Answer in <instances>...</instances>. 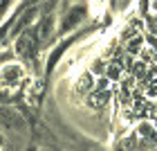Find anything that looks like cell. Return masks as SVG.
Wrapping results in <instances>:
<instances>
[{"mask_svg": "<svg viewBox=\"0 0 157 151\" xmlns=\"http://www.w3.org/2000/svg\"><path fill=\"white\" fill-rule=\"evenodd\" d=\"M139 133H141V135H151V133H153V129H151V124H148V122H144V124L139 126Z\"/></svg>", "mask_w": 157, "mask_h": 151, "instance_id": "obj_13", "label": "cell"}, {"mask_svg": "<svg viewBox=\"0 0 157 151\" xmlns=\"http://www.w3.org/2000/svg\"><path fill=\"white\" fill-rule=\"evenodd\" d=\"M90 86H92V77H90L88 72H85V75H83L81 79H78V84H76V88H78V90H81V92H83V90H90Z\"/></svg>", "mask_w": 157, "mask_h": 151, "instance_id": "obj_8", "label": "cell"}, {"mask_svg": "<svg viewBox=\"0 0 157 151\" xmlns=\"http://www.w3.org/2000/svg\"><path fill=\"white\" fill-rule=\"evenodd\" d=\"M148 92H151V95H157V70H153L151 77H148Z\"/></svg>", "mask_w": 157, "mask_h": 151, "instance_id": "obj_9", "label": "cell"}, {"mask_svg": "<svg viewBox=\"0 0 157 151\" xmlns=\"http://www.w3.org/2000/svg\"><path fill=\"white\" fill-rule=\"evenodd\" d=\"M7 5H9V0H0V14L7 9Z\"/></svg>", "mask_w": 157, "mask_h": 151, "instance_id": "obj_15", "label": "cell"}, {"mask_svg": "<svg viewBox=\"0 0 157 151\" xmlns=\"http://www.w3.org/2000/svg\"><path fill=\"white\" fill-rule=\"evenodd\" d=\"M23 77V70H20V66H7L2 70V79L7 84H16L18 79Z\"/></svg>", "mask_w": 157, "mask_h": 151, "instance_id": "obj_4", "label": "cell"}, {"mask_svg": "<svg viewBox=\"0 0 157 151\" xmlns=\"http://www.w3.org/2000/svg\"><path fill=\"white\" fill-rule=\"evenodd\" d=\"M63 50H65V45H59V47H56L54 52H52V59H49V63H47V72H52V70H54L56 61H59V59H61V54H63Z\"/></svg>", "mask_w": 157, "mask_h": 151, "instance_id": "obj_7", "label": "cell"}, {"mask_svg": "<svg viewBox=\"0 0 157 151\" xmlns=\"http://www.w3.org/2000/svg\"><path fill=\"white\" fill-rule=\"evenodd\" d=\"M0 142H2V140H0Z\"/></svg>", "mask_w": 157, "mask_h": 151, "instance_id": "obj_17", "label": "cell"}, {"mask_svg": "<svg viewBox=\"0 0 157 151\" xmlns=\"http://www.w3.org/2000/svg\"><path fill=\"white\" fill-rule=\"evenodd\" d=\"M132 138H128V140H124V147H121V149H132Z\"/></svg>", "mask_w": 157, "mask_h": 151, "instance_id": "obj_14", "label": "cell"}, {"mask_svg": "<svg viewBox=\"0 0 157 151\" xmlns=\"http://www.w3.org/2000/svg\"><path fill=\"white\" fill-rule=\"evenodd\" d=\"M108 99H110V92L103 88V90L92 92V95H90V99H88V104L92 106V108H101V106H103L105 102H108Z\"/></svg>", "mask_w": 157, "mask_h": 151, "instance_id": "obj_3", "label": "cell"}, {"mask_svg": "<svg viewBox=\"0 0 157 151\" xmlns=\"http://www.w3.org/2000/svg\"><path fill=\"white\" fill-rule=\"evenodd\" d=\"M132 75L135 77H144V63H135L132 66Z\"/></svg>", "mask_w": 157, "mask_h": 151, "instance_id": "obj_11", "label": "cell"}, {"mask_svg": "<svg viewBox=\"0 0 157 151\" xmlns=\"http://www.w3.org/2000/svg\"><path fill=\"white\" fill-rule=\"evenodd\" d=\"M121 70H124V68H121V63H112V66L108 68V77L110 79H119L121 77Z\"/></svg>", "mask_w": 157, "mask_h": 151, "instance_id": "obj_10", "label": "cell"}, {"mask_svg": "<svg viewBox=\"0 0 157 151\" xmlns=\"http://www.w3.org/2000/svg\"><path fill=\"white\" fill-rule=\"evenodd\" d=\"M34 16H36V9H34V7H32V9H29V11H25V14H23V16H20V18H18V23H16V25H13V27H11V34H18V32H20V30H23V27H25L27 23H29V20H32Z\"/></svg>", "mask_w": 157, "mask_h": 151, "instance_id": "obj_5", "label": "cell"}, {"mask_svg": "<svg viewBox=\"0 0 157 151\" xmlns=\"http://www.w3.org/2000/svg\"><path fill=\"white\" fill-rule=\"evenodd\" d=\"M16 52L20 56H34V52H36V34L34 32H25L23 36L18 39V43H16Z\"/></svg>", "mask_w": 157, "mask_h": 151, "instance_id": "obj_2", "label": "cell"}, {"mask_svg": "<svg viewBox=\"0 0 157 151\" xmlns=\"http://www.w3.org/2000/svg\"><path fill=\"white\" fill-rule=\"evenodd\" d=\"M81 18H83V7H76V9H72V11L67 14V20L63 23V30H70V27H74Z\"/></svg>", "mask_w": 157, "mask_h": 151, "instance_id": "obj_6", "label": "cell"}, {"mask_svg": "<svg viewBox=\"0 0 157 151\" xmlns=\"http://www.w3.org/2000/svg\"><path fill=\"white\" fill-rule=\"evenodd\" d=\"M139 43H141V39L135 36V39L130 41V45H128V50H130V52H137V50H139Z\"/></svg>", "mask_w": 157, "mask_h": 151, "instance_id": "obj_12", "label": "cell"}, {"mask_svg": "<svg viewBox=\"0 0 157 151\" xmlns=\"http://www.w3.org/2000/svg\"><path fill=\"white\" fill-rule=\"evenodd\" d=\"M0 126H7V129H23V126H25V117H23L16 108L2 106V108H0Z\"/></svg>", "mask_w": 157, "mask_h": 151, "instance_id": "obj_1", "label": "cell"}, {"mask_svg": "<svg viewBox=\"0 0 157 151\" xmlns=\"http://www.w3.org/2000/svg\"><path fill=\"white\" fill-rule=\"evenodd\" d=\"M7 99H9V95H7V92H0V104L7 102Z\"/></svg>", "mask_w": 157, "mask_h": 151, "instance_id": "obj_16", "label": "cell"}]
</instances>
